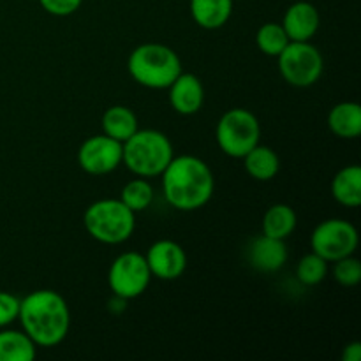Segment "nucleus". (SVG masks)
I'll list each match as a JSON object with an SVG mask.
<instances>
[{"mask_svg": "<svg viewBox=\"0 0 361 361\" xmlns=\"http://www.w3.org/2000/svg\"><path fill=\"white\" fill-rule=\"evenodd\" d=\"M18 319L35 345L55 348L69 334L71 310L60 293L39 289L20 300Z\"/></svg>", "mask_w": 361, "mask_h": 361, "instance_id": "nucleus-1", "label": "nucleus"}, {"mask_svg": "<svg viewBox=\"0 0 361 361\" xmlns=\"http://www.w3.org/2000/svg\"><path fill=\"white\" fill-rule=\"evenodd\" d=\"M161 176L166 201L180 212L200 210L214 196V173L194 155L173 157Z\"/></svg>", "mask_w": 361, "mask_h": 361, "instance_id": "nucleus-2", "label": "nucleus"}, {"mask_svg": "<svg viewBox=\"0 0 361 361\" xmlns=\"http://www.w3.org/2000/svg\"><path fill=\"white\" fill-rule=\"evenodd\" d=\"M173 157L171 141L161 130L137 129L122 143V164L141 178L161 176Z\"/></svg>", "mask_w": 361, "mask_h": 361, "instance_id": "nucleus-3", "label": "nucleus"}, {"mask_svg": "<svg viewBox=\"0 0 361 361\" xmlns=\"http://www.w3.org/2000/svg\"><path fill=\"white\" fill-rule=\"evenodd\" d=\"M127 69L136 83L154 90H162L182 73V60L169 46L147 42L130 51Z\"/></svg>", "mask_w": 361, "mask_h": 361, "instance_id": "nucleus-4", "label": "nucleus"}, {"mask_svg": "<svg viewBox=\"0 0 361 361\" xmlns=\"http://www.w3.org/2000/svg\"><path fill=\"white\" fill-rule=\"evenodd\" d=\"M83 224L99 243L118 245L127 242L136 229V214L120 200H99L85 210Z\"/></svg>", "mask_w": 361, "mask_h": 361, "instance_id": "nucleus-5", "label": "nucleus"}, {"mask_svg": "<svg viewBox=\"0 0 361 361\" xmlns=\"http://www.w3.org/2000/svg\"><path fill=\"white\" fill-rule=\"evenodd\" d=\"M261 126L254 113L245 108H233L221 116L215 140L221 150L233 159H243L259 145Z\"/></svg>", "mask_w": 361, "mask_h": 361, "instance_id": "nucleus-6", "label": "nucleus"}, {"mask_svg": "<svg viewBox=\"0 0 361 361\" xmlns=\"http://www.w3.org/2000/svg\"><path fill=\"white\" fill-rule=\"evenodd\" d=\"M277 60L282 78L298 88L317 83L324 69L323 55L310 41H289Z\"/></svg>", "mask_w": 361, "mask_h": 361, "instance_id": "nucleus-7", "label": "nucleus"}, {"mask_svg": "<svg viewBox=\"0 0 361 361\" xmlns=\"http://www.w3.org/2000/svg\"><path fill=\"white\" fill-rule=\"evenodd\" d=\"M358 229L344 219H326L316 226L310 236L312 252L328 263L353 256L358 249Z\"/></svg>", "mask_w": 361, "mask_h": 361, "instance_id": "nucleus-8", "label": "nucleus"}, {"mask_svg": "<svg viewBox=\"0 0 361 361\" xmlns=\"http://www.w3.org/2000/svg\"><path fill=\"white\" fill-rule=\"evenodd\" d=\"M152 281L150 268L145 256L137 252H123L111 263L108 284L113 295L122 300H133L143 295Z\"/></svg>", "mask_w": 361, "mask_h": 361, "instance_id": "nucleus-9", "label": "nucleus"}, {"mask_svg": "<svg viewBox=\"0 0 361 361\" xmlns=\"http://www.w3.org/2000/svg\"><path fill=\"white\" fill-rule=\"evenodd\" d=\"M78 164L88 175H108L122 164V143L104 133L88 137L78 152Z\"/></svg>", "mask_w": 361, "mask_h": 361, "instance_id": "nucleus-10", "label": "nucleus"}, {"mask_svg": "<svg viewBox=\"0 0 361 361\" xmlns=\"http://www.w3.org/2000/svg\"><path fill=\"white\" fill-rule=\"evenodd\" d=\"M152 277L161 281H176L187 268V254L173 240H159L145 254Z\"/></svg>", "mask_w": 361, "mask_h": 361, "instance_id": "nucleus-11", "label": "nucleus"}, {"mask_svg": "<svg viewBox=\"0 0 361 361\" xmlns=\"http://www.w3.org/2000/svg\"><path fill=\"white\" fill-rule=\"evenodd\" d=\"M169 104L180 115H194L203 108L204 88L200 78L189 73H180L169 85Z\"/></svg>", "mask_w": 361, "mask_h": 361, "instance_id": "nucleus-12", "label": "nucleus"}, {"mask_svg": "<svg viewBox=\"0 0 361 361\" xmlns=\"http://www.w3.org/2000/svg\"><path fill=\"white\" fill-rule=\"evenodd\" d=\"M286 261H288L286 240L259 235L250 242L249 263L254 270L261 271V274H274L284 267Z\"/></svg>", "mask_w": 361, "mask_h": 361, "instance_id": "nucleus-13", "label": "nucleus"}, {"mask_svg": "<svg viewBox=\"0 0 361 361\" xmlns=\"http://www.w3.org/2000/svg\"><path fill=\"white\" fill-rule=\"evenodd\" d=\"M281 25L289 41H310L319 30V11L310 2H296L288 7Z\"/></svg>", "mask_w": 361, "mask_h": 361, "instance_id": "nucleus-14", "label": "nucleus"}, {"mask_svg": "<svg viewBox=\"0 0 361 361\" xmlns=\"http://www.w3.org/2000/svg\"><path fill=\"white\" fill-rule=\"evenodd\" d=\"M328 127L342 140H356L361 134V108L358 102L345 101L328 113Z\"/></svg>", "mask_w": 361, "mask_h": 361, "instance_id": "nucleus-15", "label": "nucleus"}, {"mask_svg": "<svg viewBox=\"0 0 361 361\" xmlns=\"http://www.w3.org/2000/svg\"><path fill=\"white\" fill-rule=\"evenodd\" d=\"M331 196L338 204L358 208L361 204V168L356 164L345 166L331 182Z\"/></svg>", "mask_w": 361, "mask_h": 361, "instance_id": "nucleus-16", "label": "nucleus"}, {"mask_svg": "<svg viewBox=\"0 0 361 361\" xmlns=\"http://www.w3.org/2000/svg\"><path fill=\"white\" fill-rule=\"evenodd\" d=\"M233 13V0H190L192 20L207 30H215L228 23Z\"/></svg>", "mask_w": 361, "mask_h": 361, "instance_id": "nucleus-17", "label": "nucleus"}, {"mask_svg": "<svg viewBox=\"0 0 361 361\" xmlns=\"http://www.w3.org/2000/svg\"><path fill=\"white\" fill-rule=\"evenodd\" d=\"M102 133L113 140L126 143L140 127H137V116L127 106H111L104 111L101 120Z\"/></svg>", "mask_w": 361, "mask_h": 361, "instance_id": "nucleus-18", "label": "nucleus"}, {"mask_svg": "<svg viewBox=\"0 0 361 361\" xmlns=\"http://www.w3.org/2000/svg\"><path fill=\"white\" fill-rule=\"evenodd\" d=\"M243 166H245V171L249 173L254 180L268 182V180L277 176L279 169H281V159H279L277 152L271 150L270 147L256 145V147L243 157Z\"/></svg>", "mask_w": 361, "mask_h": 361, "instance_id": "nucleus-19", "label": "nucleus"}, {"mask_svg": "<svg viewBox=\"0 0 361 361\" xmlns=\"http://www.w3.org/2000/svg\"><path fill=\"white\" fill-rule=\"evenodd\" d=\"M298 219L289 204L279 203L267 210L263 217V235L277 240H286L295 233Z\"/></svg>", "mask_w": 361, "mask_h": 361, "instance_id": "nucleus-20", "label": "nucleus"}, {"mask_svg": "<svg viewBox=\"0 0 361 361\" xmlns=\"http://www.w3.org/2000/svg\"><path fill=\"white\" fill-rule=\"evenodd\" d=\"M37 345L25 331H0V361H32L37 353Z\"/></svg>", "mask_w": 361, "mask_h": 361, "instance_id": "nucleus-21", "label": "nucleus"}, {"mask_svg": "<svg viewBox=\"0 0 361 361\" xmlns=\"http://www.w3.org/2000/svg\"><path fill=\"white\" fill-rule=\"evenodd\" d=\"M120 201L129 210H133L134 214L147 210L152 204V201H154V187H152V183L147 178L137 176V178L126 183L122 194H120Z\"/></svg>", "mask_w": 361, "mask_h": 361, "instance_id": "nucleus-22", "label": "nucleus"}, {"mask_svg": "<svg viewBox=\"0 0 361 361\" xmlns=\"http://www.w3.org/2000/svg\"><path fill=\"white\" fill-rule=\"evenodd\" d=\"M256 44L259 51H263L264 55L277 59L282 53V49L289 44V37L281 23L270 21V23H264L263 27H259L256 34Z\"/></svg>", "mask_w": 361, "mask_h": 361, "instance_id": "nucleus-23", "label": "nucleus"}, {"mask_svg": "<svg viewBox=\"0 0 361 361\" xmlns=\"http://www.w3.org/2000/svg\"><path fill=\"white\" fill-rule=\"evenodd\" d=\"M328 275V261L317 256L316 252H310L300 259L296 267V279L303 286H317L326 279Z\"/></svg>", "mask_w": 361, "mask_h": 361, "instance_id": "nucleus-24", "label": "nucleus"}, {"mask_svg": "<svg viewBox=\"0 0 361 361\" xmlns=\"http://www.w3.org/2000/svg\"><path fill=\"white\" fill-rule=\"evenodd\" d=\"M334 277L344 288H355L361 282V263L353 256L335 261Z\"/></svg>", "mask_w": 361, "mask_h": 361, "instance_id": "nucleus-25", "label": "nucleus"}, {"mask_svg": "<svg viewBox=\"0 0 361 361\" xmlns=\"http://www.w3.org/2000/svg\"><path fill=\"white\" fill-rule=\"evenodd\" d=\"M18 314H20V298L7 291H0V328L14 323Z\"/></svg>", "mask_w": 361, "mask_h": 361, "instance_id": "nucleus-26", "label": "nucleus"}, {"mask_svg": "<svg viewBox=\"0 0 361 361\" xmlns=\"http://www.w3.org/2000/svg\"><path fill=\"white\" fill-rule=\"evenodd\" d=\"M83 0H39L42 9L53 16H69L81 7Z\"/></svg>", "mask_w": 361, "mask_h": 361, "instance_id": "nucleus-27", "label": "nucleus"}, {"mask_svg": "<svg viewBox=\"0 0 361 361\" xmlns=\"http://www.w3.org/2000/svg\"><path fill=\"white\" fill-rule=\"evenodd\" d=\"M361 360V344L360 342H351L342 351V361H360Z\"/></svg>", "mask_w": 361, "mask_h": 361, "instance_id": "nucleus-28", "label": "nucleus"}]
</instances>
